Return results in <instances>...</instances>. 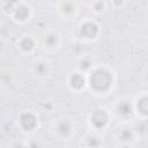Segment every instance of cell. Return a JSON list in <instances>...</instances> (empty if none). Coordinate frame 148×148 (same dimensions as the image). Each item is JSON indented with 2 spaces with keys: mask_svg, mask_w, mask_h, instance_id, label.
Returning <instances> with one entry per match:
<instances>
[{
  "mask_svg": "<svg viewBox=\"0 0 148 148\" xmlns=\"http://www.w3.org/2000/svg\"><path fill=\"white\" fill-rule=\"evenodd\" d=\"M8 15L16 23L23 24V23H27L28 21H30L31 16H32V8L29 3L24 2V1H20L17 5H15L9 10Z\"/></svg>",
  "mask_w": 148,
  "mask_h": 148,
  "instance_id": "cell-7",
  "label": "cell"
},
{
  "mask_svg": "<svg viewBox=\"0 0 148 148\" xmlns=\"http://www.w3.org/2000/svg\"><path fill=\"white\" fill-rule=\"evenodd\" d=\"M94 65H95V62H94L92 58L89 57L88 54H83V56H81L77 59V61H76V68L75 69L79 71V72H81V73H83V74H87L92 68Z\"/></svg>",
  "mask_w": 148,
  "mask_h": 148,
  "instance_id": "cell-15",
  "label": "cell"
},
{
  "mask_svg": "<svg viewBox=\"0 0 148 148\" xmlns=\"http://www.w3.org/2000/svg\"><path fill=\"white\" fill-rule=\"evenodd\" d=\"M116 140L119 146H131L135 140V131L132 127L125 125L117 131Z\"/></svg>",
  "mask_w": 148,
  "mask_h": 148,
  "instance_id": "cell-13",
  "label": "cell"
},
{
  "mask_svg": "<svg viewBox=\"0 0 148 148\" xmlns=\"http://www.w3.org/2000/svg\"><path fill=\"white\" fill-rule=\"evenodd\" d=\"M67 86L73 92H76V94L82 92L84 89H87L86 74L74 69V72H72L67 79Z\"/></svg>",
  "mask_w": 148,
  "mask_h": 148,
  "instance_id": "cell-10",
  "label": "cell"
},
{
  "mask_svg": "<svg viewBox=\"0 0 148 148\" xmlns=\"http://www.w3.org/2000/svg\"><path fill=\"white\" fill-rule=\"evenodd\" d=\"M3 50H5V42L0 38V53H1Z\"/></svg>",
  "mask_w": 148,
  "mask_h": 148,
  "instance_id": "cell-19",
  "label": "cell"
},
{
  "mask_svg": "<svg viewBox=\"0 0 148 148\" xmlns=\"http://www.w3.org/2000/svg\"><path fill=\"white\" fill-rule=\"evenodd\" d=\"M38 46V42L37 39L35 38L34 35H30V34H25V35H22L17 42H16V47L17 50L24 54V56H29V54H32L36 49Z\"/></svg>",
  "mask_w": 148,
  "mask_h": 148,
  "instance_id": "cell-9",
  "label": "cell"
},
{
  "mask_svg": "<svg viewBox=\"0 0 148 148\" xmlns=\"http://www.w3.org/2000/svg\"><path fill=\"white\" fill-rule=\"evenodd\" d=\"M75 121L67 116L59 117L52 124V134L54 138L61 141L71 140L75 135Z\"/></svg>",
  "mask_w": 148,
  "mask_h": 148,
  "instance_id": "cell-3",
  "label": "cell"
},
{
  "mask_svg": "<svg viewBox=\"0 0 148 148\" xmlns=\"http://www.w3.org/2000/svg\"><path fill=\"white\" fill-rule=\"evenodd\" d=\"M0 31H1V25H0Z\"/></svg>",
  "mask_w": 148,
  "mask_h": 148,
  "instance_id": "cell-21",
  "label": "cell"
},
{
  "mask_svg": "<svg viewBox=\"0 0 148 148\" xmlns=\"http://www.w3.org/2000/svg\"><path fill=\"white\" fill-rule=\"evenodd\" d=\"M77 35L84 42H94L101 35V27L95 20L84 18L77 27Z\"/></svg>",
  "mask_w": 148,
  "mask_h": 148,
  "instance_id": "cell-5",
  "label": "cell"
},
{
  "mask_svg": "<svg viewBox=\"0 0 148 148\" xmlns=\"http://www.w3.org/2000/svg\"><path fill=\"white\" fill-rule=\"evenodd\" d=\"M17 125L24 133H32L39 126L38 114L32 110H24L17 117Z\"/></svg>",
  "mask_w": 148,
  "mask_h": 148,
  "instance_id": "cell-6",
  "label": "cell"
},
{
  "mask_svg": "<svg viewBox=\"0 0 148 148\" xmlns=\"http://www.w3.org/2000/svg\"><path fill=\"white\" fill-rule=\"evenodd\" d=\"M133 109L135 113V118L140 120H146L148 117V95L147 91H141L133 99Z\"/></svg>",
  "mask_w": 148,
  "mask_h": 148,
  "instance_id": "cell-8",
  "label": "cell"
},
{
  "mask_svg": "<svg viewBox=\"0 0 148 148\" xmlns=\"http://www.w3.org/2000/svg\"><path fill=\"white\" fill-rule=\"evenodd\" d=\"M79 13V5L76 0H61L58 5V14L65 20L76 17Z\"/></svg>",
  "mask_w": 148,
  "mask_h": 148,
  "instance_id": "cell-11",
  "label": "cell"
},
{
  "mask_svg": "<svg viewBox=\"0 0 148 148\" xmlns=\"http://www.w3.org/2000/svg\"><path fill=\"white\" fill-rule=\"evenodd\" d=\"M87 89L96 96H108L116 87V72L108 65H94L86 74Z\"/></svg>",
  "mask_w": 148,
  "mask_h": 148,
  "instance_id": "cell-1",
  "label": "cell"
},
{
  "mask_svg": "<svg viewBox=\"0 0 148 148\" xmlns=\"http://www.w3.org/2000/svg\"><path fill=\"white\" fill-rule=\"evenodd\" d=\"M83 1H84V2H87V3H89V5H91L95 0H83Z\"/></svg>",
  "mask_w": 148,
  "mask_h": 148,
  "instance_id": "cell-20",
  "label": "cell"
},
{
  "mask_svg": "<svg viewBox=\"0 0 148 148\" xmlns=\"http://www.w3.org/2000/svg\"><path fill=\"white\" fill-rule=\"evenodd\" d=\"M112 121V113L104 106H98L94 109L88 114V124L94 132L106 131Z\"/></svg>",
  "mask_w": 148,
  "mask_h": 148,
  "instance_id": "cell-2",
  "label": "cell"
},
{
  "mask_svg": "<svg viewBox=\"0 0 148 148\" xmlns=\"http://www.w3.org/2000/svg\"><path fill=\"white\" fill-rule=\"evenodd\" d=\"M31 72L37 77H46L51 73V64L44 58H38L32 62Z\"/></svg>",
  "mask_w": 148,
  "mask_h": 148,
  "instance_id": "cell-14",
  "label": "cell"
},
{
  "mask_svg": "<svg viewBox=\"0 0 148 148\" xmlns=\"http://www.w3.org/2000/svg\"><path fill=\"white\" fill-rule=\"evenodd\" d=\"M61 43H62L61 35L58 31H53V30L46 31L42 38V44H43L44 49H46L49 51L58 50L61 46Z\"/></svg>",
  "mask_w": 148,
  "mask_h": 148,
  "instance_id": "cell-12",
  "label": "cell"
},
{
  "mask_svg": "<svg viewBox=\"0 0 148 148\" xmlns=\"http://www.w3.org/2000/svg\"><path fill=\"white\" fill-rule=\"evenodd\" d=\"M82 145L86 147H101L103 146V138L97 132H90L83 138Z\"/></svg>",
  "mask_w": 148,
  "mask_h": 148,
  "instance_id": "cell-16",
  "label": "cell"
},
{
  "mask_svg": "<svg viewBox=\"0 0 148 148\" xmlns=\"http://www.w3.org/2000/svg\"><path fill=\"white\" fill-rule=\"evenodd\" d=\"M92 12L96 14V15H101V14H104L106 8H108V5L105 2V0H95L91 5H90Z\"/></svg>",
  "mask_w": 148,
  "mask_h": 148,
  "instance_id": "cell-17",
  "label": "cell"
},
{
  "mask_svg": "<svg viewBox=\"0 0 148 148\" xmlns=\"http://www.w3.org/2000/svg\"><path fill=\"white\" fill-rule=\"evenodd\" d=\"M111 113L119 121L127 124L128 121H131L135 118V113H134V109H133V101L130 98H126V97L119 98L113 104Z\"/></svg>",
  "mask_w": 148,
  "mask_h": 148,
  "instance_id": "cell-4",
  "label": "cell"
},
{
  "mask_svg": "<svg viewBox=\"0 0 148 148\" xmlns=\"http://www.w3.org/2000/svg\"><path fill=\"white\" fill-rule=\"evenodd\" d=\"M111 3H112V6L114 8H120V7L124 6L125 0H111Z\"/></svg>",
  "mask_w": 148,
  "mask_h": 148,
  "instance_id": "cell-18",
  "label": "cell"
}]
</instances>
